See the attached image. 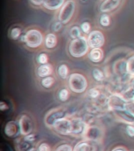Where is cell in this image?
Masks as SVG:
<instances>
[{
	"label": "cell",
	"mask_w": 134,
	"mask_h": 151,
	"mask_svg": "<svg viewBox=\"0 0 134 151\" xmlns=\"http://www.w3.org/2000/svg\"><path fill=\"white\" fill-rule=\"evenodd\" d=\"M89 48L87 38L82 35L81 37L71 40L69 45V53L74 58H78L86 55Z\"/></svg>",
	"instance_id": "cell-1"
},
{
	"label": "cell",
	"mask_w": 134,
	"mask_h": 151,
	"mask_svg": "<svg viewBox=\"0 0 134 151\" xmlns=\"http://www.w3.org/2000/svg\"><path fill=\"white\" fill-rule=\"evenodd\" d=\"M68 86L71 91L82 94L86 91L88 87V81L84 76L80 73H72L69 76Z\"/></svg>",
	"instance_id": "cell-2"
},
{
	"label": "cell",
	"mask_w": 134,
	"mask_h": 151,
	"mask_svg": "<svg viewBox=\"0 0 134 151\" xmlns=\"http://www.w3.org/2000/svg\"><path fill=\"white\" fill-rule=\"evenodd\" d=\"M26 46L29 48H38L43 43L44 37L42 33L36 29H30L24 34Z\"/></svg>",
	"instance_id": "cell-3"
},
{
	"label": "cell",
	"mask_w": 134,
	"mask_h": 151,
	"mask_svg": "<svg viewBox=\"0 0 134 151\" xmlns=\"http://www.w3.org/2000/svg\"><path fill=\"white\" fill-rule=\"evenodd\" d=\"M75 11V2L74 0H68L64 2L63 6L60 9L58 14L59 21L61 23L64 24L68 23L72 18L73 15Z\"/></svg>",
	"instance_id": "cell-4"
},
{
	"label": "cell",
	"mask_w": 134,
	"mask_h": 151,
	"mask_svg": "<svg viewBox=\"0 0 134 151\" xmlns=\"http://www.w3.org/2000/svg\"><path fill=\"white\" fill-rule=\"evenodd\" d=\"M68 113L63 108L52 109L46 114L44 117V123L46 126L49 128H52L53 124L62 118L67 117Z\"/></svg>",
	"instance_id": "cell-5"
},
{
	"label": "cell",
	"mask_w": 134,
	"mask_h": 151,
	"mask_svg": "<svg viewBox=\"0 0 134 151\" xmlns=\"http://www.w3.org/2000/svg\"><path fill=\"white\" fill-rule=\"evenodd\" d=\"M103 136V131L97 125H88L82 139L87 141L99 143Z\"/></svg>",
	"instance_id": "cell-6"
},
{
	"label": "cell",
	"mask_w": 134,
	"mask_h": 151,
	"mask_svg": "<svg viewBox=\"0 0 134 151\" xmlns=\"http://www.w3.org/2000/svg\"><path fill=\"white\" fill-rule=\"evenodd\" d=\"M87 40H88V44L91 49L101 48L105 42L104 35L99 30H93L90 32L89 34H88Z\"/></svg>",
	"instance_id": "cell-7"
},
{
	"label": "cell",
	"mask_w": 134,
	"mask_h": 151,
	"mask_svg": "<svg viewBox=\"0 0 134 151\" xmlns=\"http://www.w3.org/2000/svg\"><path fill=\"white\" fill-rule=\"evenodd\" d=\"M52 129L61 135H70L71 133V120L68 117L62 118L54 124Z\"/></svg>",
	"instance_id": "cell-8"
},
{
	"label": "cell",
	"mask_w": 134,
	"mask_h": 151,
	"mask_svg": "<svg viewBox=\"0 0 134 151\" xmlns=\"http://www.w3.org/2000/svg\"><path fill=\"white\" fill-rule=\"evenodd\" d=\"M127 101L122 96V94H113L108 99V106L109 109L112 111L125 109Z\"/></svg>",
	"instance_id": "cell-9"
},
{
	"label": "cell",
	"mask_w": 134,
	"mask_h": 151,
	"mask_svg": "<svg viewBox=\"0 0 134 151\" xmlns=\"http://www.w3.org/2000/svg\"><path fill=\"white\" fill-rule=\"evenodd\" d=\"M87 124L82 118H73L71 119V135L77 137H82L88 127Z\"/></svg>",
	"instance_id": "cell-10"
},
{
	"label": "cell",
	"mask_w": 134,
	"mask_h": 151,
	"mask_svg": "<svg viewBox=\"0 0 134 151\" xmlns=\"http://www.w3.org/2000/svg\"><path fill=\"white\" fill-rule=\"evenodd\" d=\"M19 127L21 131V135L25 136L27 134L31 133L33 131L32 120L28 115L23 114L20 116L18 120Z\"/></svg>",
	"instance_id": "cell-11"
},
{
	"label": "cell",
	"mask_w": 134,
	"mask_h": 151,
	"mask_svg": "<svg viewBox=\"0 0 134 151\" xmlns=\"http://www.w3.org/2000/svg\"><path fill=\"white\" fill-rule=\"evenodd\" d=\"M4 133L7 137L14 139L21 134V131H20V127L17 121L15 120H11L6 123L4 127Z\"/></svg>",
	"instance_id": "cell-12"
},
{
	"label": "cell",
	"mask_w": 134,
	"mask_h": 151,
	"mask_svg": "<svg viewBox=\"0 0 134 151\" xmlns=\"http://www.w3.org/2000/svg\"><path fill=\"white\" fill-rule=\"evenodd\" d=\"M96 142L87 141V140H82L75 144L73 147V151H96Z\"/></svg>",
	"instance_id": "cell-13"
},
{
	"label": "cell",
	"mask_w": 134,
	"mask_h": 151,
	"mask_svg": "<svg viewBox=\"0 0 134 151\" xmlns=\"http://www.w3.org/2000/svg\"><path fill=\"white\" fill-rule=\"evenodd\" d=\"M115 116L122 122L126 124H134V116L128 112L126 109H121V110L113 111Z\"/></svg>",
	"instance_id": "cell-14"
},
{
	"label": "cell",
	"mask_w": 134,
	"mask_h": 151,
	"mask_svg": "<svg viewBox=\"0 0 134 151\" xmlns=\"http://www.w3.org/2000/svg\"><path fill=\"white\" fill-rule=\"evenodd\" d=\"M121 0H104L101 5L100 9L102 13H108L119 6Z\"/></svg>",
	"instance_id": "cell-15"
},
{
	"label": "cell",
	"mask_w": 134,
	"mask_h": 151,
	"mask_svg": "<svg viewBox=\"0 0 134 151\" xmlns=\"http://www.w3.org/2000/svg\"><path fill=\"white\" fill-rule=\"evenodd\" d=\"M88 58L93 63H100L103 58V51L101 48H93L89 51Z\"/></svg>",
	"instance_id": "cell-16"
},
{
	"label": "cell",
	"mask_w": 134,
	"mask_h": 151,
	"mask_svg": "<svg viewBox=\"0 0 134 151\" xmlns=\"http://www.w3.org/2000/svg\"><path fill=\"white\" fill-rule=\"evenodd\" d=\"M53 72V68L51 64H44L38 66L37 68V74L39 77L44 78L46 76H49L52 75Z\"/></svg>",
	"instance_id": "cell-17"
},
{
	"label": "cell",
	"mask_w": 134,
	"mask_h": 151,
	"mask_svg": "<svg viewBox=\"0 0 134 151\" xmlns=\"http://www.w3.org/2000/svg\"><path fill=\"white\" fill-rule=\"evenodd\" d=\"M64 0H44L43 6L49 10H56L63 6Z\"/></svg>",
	"instance_id": "cell-18"
},
{
	"label": "cell",
	"mask_w": 134,
	"mask_h": 151,
	"mask_svg": "<svg viewBox=\"0 0 134 151\" xmlns=\"http://www.w3.org/2000/svg\"><path fill=\"white\" fill-rule=\"evenodd\" d=\"M126 63L127 61H125L123 59L118 60V61H116L115 65H114V66H113L114 72L118 76H123L124 74H128Z\"/></svg>",
	"instance_id": "cell-19"
},
{
	"label": "cell",
	"mask_w": 134,
	"mask_h": 151,
	"mask_svg": "<svg viewBox=\"0 0 134 151\" xmlns=\"http://www.w3.org/2000/svg\"><path fill=\"white\" fill-rule=\"evenodd\" d=\"M45 47L47 49H53L57 44V38L53 33H49L46 35L44 40Z\"/></svg>",
	"instance_id": "cell-20"
},
{
	"label": "cell",
	"mask_w": 134,
	"mask_h": 151,
	"mask_svg": "<svg viewBox=\"0 0 134 151\" xmlns=\"http://www.w3.org/2000/svg\"><path fill=\"white\" fill-rule=\"evenodd\" d=\"M15 144V149L16 151H27L28 149L31 148L30 143L26 142L23 138H19L17 137L14 142Z\"/></svg>",
	"instance_id": "cell-21"
},
{
	"label": "cell",
	"mask_w": 134,
	"mask_h": 151,
	"mask_svg": "<svg viewBox=\"0 0 134 151\" xmlns=\"http://www.w3.org/2000/svg\"><path fill=\"white\" fill-rule=\"evenodd\" d=\"M57 73H58V75L60 76L61 79H63V80L67 79L68 77V74H69V69H68V65L65 64L61 65L58 67Z\"/></svg>",
	"instance_id": "cell-22"
},
{
	"label": "cell",
	"mask_w": 134,
	"mask_h": 151,
	"mask_svg": "<svg viewBox=\"0 0 134 151\" xmlns=\"http://www.w3.org/2000/svg\"><path fill=\"white\" fill-rule=\"evenodd\" d=\"M69 34H70L71 38H72V40L78 39L82 36V29L78 26H73L70 29Z\"/></svg>",
	"instance_id": "cell-23"
},
{
	"label": "cell",
	"mask_w": 134,
	"mask_h": 151,
	"mask_svg": "<svg viewBox=\"0 0 134 151\" xmlns=\"http://www.w3.org/2000/svg\"><path fill=\"white\" fill-rule=\"evenodd\" d=\"M54 82H55L54 78L51 76H49L42 78V80H41V84L45 88H49V87H51L53 86Z\"/></svg>",
	"instance_id": "cell-24"
},
{
	"label": "cell",
	"mask_w": 134,
	"mask_h": 151,
	"mask_svg": "<svg viewBox=\"0 0 134 151\" xmlns=\"http://www.w3.org/2000/svg\"><path fill=\"white\" fill-rule=\"evenodd\" d=\"M127 72L128 74L134 76V55L131 56L127 60Z\"/></svg>",
	"instance_id": "cell-25"
},
{
	"label": "cell",
	"mask_w": 134,
	"mask_h": 151,
	"mask_svg": "<svg viewBox=\"0 0 134 151\" xmlns=\"http://www.w3.org/2000/svg\"><path fill=\"white\" fill-rule=\"evenodd\" d=\"M21 29L18 27H14L11 28V30L9 32V37L11 38L12 40H18L19 37L21 36Z\"/></svg>",
	"instance_id": "cell-26"
},
{
	"label": "cell",
	"mask_w": 134,
	"mask_h": 151,
	"mask_svg": "<svg viewBox=\"0 0 134 151\" xmlns=\"http://www.w3.org/2000/svg\"><path fill=\"white\" fill-rule=\"evenodd\" d=\"M122 96L124 97V99L127 101H133L134 99V90L131 87H129L128 89L125 90V91H124Z\"/></svg>",
	"instance_id": "cell-27"
},
{
	"label": "cell",
	"mask_w": 134,
	"mask_h": 151,
	"mask_svg": "<svg viewBox=\"0 0 134 151\" xmlns=\"http://www.w3.org/2000/svg\"><path fill=\"white\" fill-rule=\"evenodd\" d=\"M92 73H93V76L94 79L98 82H101L104 79V75H103V72L99 68H94Z\"/></svg>",
	"instance_id": "cell-28"
},
{
	"label": "cell",
	"mask_w": 134,
	"mask_h": 151,
	"mask_svg": "<svg viewBox=\"0 0 134 151\" xmlns=\"http://www.w3.org/2000/svg\"><path fill=\"white\" fill-rule=\"evenodd\" d=\"M54 151H73V147L69 143H62L56 146Z\"/></svg>",
	"instance_id": "cell-29"
},
{
	"label": "cell",
	"mask_w": 134,
	"mask_h": 151,
	"mask_svg": "<svg viewBox=\"0 0 134 151\" xmlns=\"http://www.w3.org/2000/svg\"><path fill=\"white\" fill-rule=\"evenodd\" d=\"M59 99L62 101H66L69 98V91H68V89L66 88H63L61 89L60 91H59L58 94Z\"/></svg>",
	"instance_id": "cell-30"
},
{
	"label": "cell",
	"mask_w": 134,
	"mask_h": 151,
	"mask_svg": "<svg viewBox=\"0 0 134 151\" xmlns=\"http://www.w3.org/2000/svg\"><path fill=\"white\" fill-rule=\"evenodd\" d=\"M100 23L103 27H108V26H109L110 23V17L106 14H102L101 16V19H100Z\"/></svg>",
	"instance_id": "cell-31"
},
{
	"label": "cell",
	"mask_w": 134,
	"mask_h": 151,
	"mask_svg": "<svg viewBox=\"0 0 134 151\" xmlns=\"http://www.w3.org/2000/svg\"><path fill=\"white\" fill-rule=\"evenodd\" d=\"M38 62L40 64V65H44V64H47L48 61H49V58H48V55H47L46 53H42L40 54L37 58Z\"/></svg>",
	"instance_id": "cell-32"
},
{
	"label": "cell",
	"mask_w": 134,
	"mask_h": 151,
	"mask_svg": "<svg viewBox=\"0 0 134 151\" xmlns=\"http://www.w3.org/2000/svg\"><path fill=\"white\" fill-rule=\"evenodd\" d=\"M38 151H52V148L49 143L46 142H40L38 146Z\"/></svg>",
	"instance_id": "cell-33"
},
{
	"label": "cell",
	"mask_w": 134,
	"mask_h": 151,
	"mask_svg": "<svg viewBox=\"0 0 134 151\" xmlns=\"http://www.w3.org/2000/svg\"><path fill=\"white\" fill-rule=\"evenodd\" d=\"M125 109H126L130 114L134 116V100L127 101L125 106Z\"/></svg>",
	"instance_id": "cell-34"
},
{
	"label": "cell",
	"mask_w": 134,
	"mask_h": 151,
	"mask_svg": "<svg viewBox=\"0 0 134 151\" xmlns=\"http://www.w3.org/2000/svg\"><path fill=\"white\" fill-rule=\"evenodd\" d=\"M23 137H24V140H25L26 142H29V143H32V142H34L36 140V134L32 133V132Z\"/></svg>",
	"instance_id": "cell-35"
},
{
	"label": "cell",
	"mask_w": 134,
	"mask_h": 151,
	"mask_svg": "<svg viewBox=\"0 0 134 151\" xmlns=\"http://www.w3.org/2000/svg\"><path fill=\"white\" fill-rule=\"evenodd\" d=\"M125 133L129 137L134 138V125L127 124L126 127H125Z\"/></svg>",
	"instance_id": "cell-36"
},
{
	"label": "cell",
	"mask_w": 134,
	"mask_h": 151,
	"mask_svg": "<svg viewBox=\"0 0 134 151\" xmlns=\"http://www.w3.org/2000/svg\"><path fill=\"white\" fill-rule=\"evenodd\" d=\"M90 24L89 23V22H83V23L81 24V29H82V31L84 33H86V34H89V32H90Z\"/></svg>",
	"instance_id": "cell-37"
},
{
	"label": "cell",
	"mask_w": 134,
	"mask_h": 151,
	"mask_svg": "<svg viewBox=\"0 0 134 151\" xmlns=\"http://www.w3.org/2000/svg\"><path fill=\"white\" fill-rule=\"evenodd\" d=\"M88 94L89 97H91L93 99H96L100 95V91L96 88H91L88 92Z\"/></svg>",
	"instance_id": "cell-38"
},
{
	"label": "cell",
	"mask_w": 134,
	"mask_h": 151,
	"mask_svg": "<svg viewBox=\"0 0 134 151\" xmlns=\"http://www.w3.org/2000/svg\"><path fill=\"white\" fill-rule=\"evenodd\" d=\"M62 25L63 24L61 23V21H58V22H56V23L53 24V29L54 32H59L62 28Z\"/></svg>",
	"instance_id": "cell-39"
},
{
	"label": "cell",
	"mask_w": 134,
	"mask_h": 151,
	"mask_svg": "<svg viewBox=\"0 0 134 151\" xmlns=\"http://www.w3.org/2000/svg\"><path fill=\"white\" fill-rule=\"evenodd\" d=\"M43 1L44 0H30V2L35 6H41L43 5Z\"/></svg>",
	"instance_id": "cell-40"
},
{
	"label": "cell",
	"mask_w": 134,
	"mask_h": 151,
	"mask_svg": "<svg viewBox=\"0 0 134 151\" xmlns=\"http://www.w3.org/2000/svg\"><path fill=\"white\" fill-rule=\"evenodd\" d=\"M0 109L2 111L8 109V106H7V104L5 103L4 101H1V102H0Z\"/></svg>",
	"instance_id": "cell-41"
},
{
	"label": "cell",
	"mask_w": 134,
	"mask_h": 151,
	"mask_svg": "<svg viewBox=\"0 0 134 151\" xmlns=\"http://www.w3.org/2000/svg\"><path fill=\"white\" fill-rule=\"evenodd\" d=\"M110 151H128L123 146H116L115 148H113Z\"/></svg>",
	"instance_id": "cell-42"
},
{
	"label": "cell",
	"mask_w": 134,
	"mask_h": 151,
	"mask_svg": "<svg viewBox=\"0 0 134 151\" xmlns=\"http://www.w3.org/2000/svg\"><path fill=\"white\" fill-rule=\"evenodd\" d=\"M27 151H38V148H36V147H31V148L28 149Z\"/></svg>",
	"instance_id": "cell-43"
},
{
	"label": "cell",
	"mask_w": 134,
	"mask_h": 151,
	"mask_svg": "<svg viewBox=\"0 0 134 151\" xmlns=\"http://www.w3.org/2000/svg\"><path fill=\"white\" fill-rule=\"evenodd\" d=\"M130 87H131L132 88H133V89L134 90V79H133V81H132L131 85H130Z\"/></svg>",
	"instance_id": "cell-44"
},
{
	"label": "cell",
	"mask_w": 134,
	"mask_h": 151,
	"mask_svg": "<svg viewBox=\"0 0 134 151\" xmlns=\"http://www.w3.org/2000/svg\"><path fill=\"white\" fill-rule=\"evenodd\" d=\"M133 125H134V124H133Z\"/></svg>",
	"instance_id": "cell-45"
},
{
	"label": "cell",
	"mask_w": 134,
	"mask_h": 151,
	"mask_svg": "<svg viewBox=\"0 0 134 151\" xmlns=\"http://www.w3.org/2000/svg\"><path fill=\"white\" fill-rule=\"evenodd\" d=\"M133 100H134V99H133Z\"/></svg>",
	"instance_id": "cell-46"
}]
</instances>
